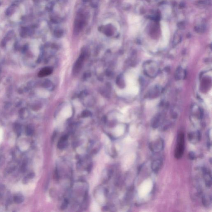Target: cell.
<instances>
[{
  "instance_id": "obj_19",
  "label": "cell",
  "mask_w": 212,
  "mask_h": 212,
  "mask_svg": "<svg viewBox=\"0 0 212 212\" xmlns=\"http://www.w3.org/2000/svg\"><path fill=\"white\" fill-rule=\"evenodd\" d=\"M26 132L28 135H31L33 133V128L31 126H29L27 127L26 130Z\"/></svg>"
},
{
  "instance_id": "obj_4",
  "label": "cell",
  "mask_w": 212,
  "mask_h": 212,
  "mask_svg": "<svg viewBox=\"0 0 212 212\" xmlns=\"http://www.w3.org/2000/svg\"><path fill=\"white\" fill-rule=\"evenodd\" d=\"M203 171L205 185L207 187H211L212 185V177L211 171L210 170L206 168H204L203 170Z\"/></svg>"
},
{
  "instance_id": "obj_16",
  "label": "cell",
  "mask_w": 212,
  "mask_h": 212,
  "mask_svg": "<svg viewBox=\"0 0 212 212\" xmlns=\"http://www.w3.org/2000/svg\"><path fill=\"white\" fill-rule=\"evenodd\" d=\"M23 200L24 198L21 195H17L14 198V201L16 203H21Z\"/></svg>"
},
{
  "instance_id": "obj_11",
  "label": "cell",
  "mask_w": 212,
  "mask_h": 212,
  "mask_svg": "<svg viewBox=\"0 0 212 212\" xmlns=\"http://www.w3.org/2000/svg\"><path fill=\"white\" fill-rule=\"evenodd\" d=\"M160 116H156L152 120V121L151 122V126L154 128H158L160 125Z\"/></svg>"
},
{
  "instance_id": "obj_26",
  "label": "cell",
  "mask_w": 212,
  "mask_h": 212,
  "mask_svg": "<svg viewBox=\"0 0 212 212\" xmlns=\"http://www.w3.org/2000/svg\"><path fill=\"white\" fill-rule=\"evenodd\" d=\"M1 1H0V5H1Z\"/></svg>"
},
{
  "instance_id": "obj_23",
  "label": "cell",
  "mask_w": 212,
  "mask_h": 212,
  "mask_svg": "<svg viewBox=\"0 0 212 212\" xmlns=\"http://www.w3.org/2000/svg\"><path fill=\"white\" fill-rule=\"evenodd\" d=\"M67 204H68V201L66 200H65L64 201V203L62 205V207H61L63 209H65L67 207Z\"/></svg>"
},
{
  "instance_id": "obj_18",
  "label": "cell",
  "mask_w": 212,
  "mask_h": 212,
  "mask_svg": "<svg viewBox=\"0 0 212 212\" xmlns=\"http://www.w3.org/2000/svg\"><path fill=\"white\" fill-rule=\"evenodd\" d=\"M92 113L90 111L88 110H85L82 112V116L83 117H87L90 116Z\"/></svg>"
},
{
  "instance_id": "obj_17",
  "label": "cell",
  "mask_w": 212,
  "mask_h": 212,
  "mask_svg": "<svg viewBox=\"0 0 212 212\" xmlns=\"http://www.w3.org/2000/svg\"><path fill=\"white\" fill-rule=\"evenodd\" d=\"M140 21V18L136 16H132L130 19V21L132 23H136Z\"/></svg>"
},
{
  "instance_id": "obj_7",
  "label": "cell",
  "mask_w": 212,
  "mask_h": 212,
  "mask_svg": "<svg viewBox=\"0 0 212 212\" xmlns=\"http://www.w3.org/2000/svg\"><path fill=\"white\" fill-rule=\"evenodd\" d=\"M163 163V160L161 158L153 160L151 163V167L152 171L155 173L157 172L161 168Z\"/></svg>"
},
{
  "instance_id": "obj_22",
  "label": "cell",
  "mask_w": 212,
  "mask_h": 212,
  "mask_svg": "<svg viewBox=\"0 0 212 212\" xmlns=\"http://www.w3.org/2000/svg\"><path fill=\"white\" fill-rule=\"evenodd\" d=\"M51 83L49 81H46L44 83V87L45 88H49V87L51 86Z\"/></svg>"
},
{
  "instance_id": "obj_3",
  "label": "cell",
  "mask_w": 212,
  "mask_h": 212,
  "mask_svg": "<svg viewBox=\"0 0 212 212\" xmlns=\"http://www.w3.org/2000/svg\"><path fill=\"white\" fill-rule=\"evenodd\" d=\"M164 142L161 138H159L152 141L149 144V148L154 153H159L164 148Z\"/></svg>"
},
{
  "instance_id": "obj_8",
  "label": "cell",
  "mask_w": 212,
  "mask_h": 212,
  "mask_svg": "<svg viewBox=\"0 0 212 212\" xmlns=\"http://www.w3.org/2000/svg\"><path fill=\"white\" fill-rule=\"evenodd\" d=\"M53 69L51 67H45L42 68V70L39 71L38 73V77L40 78L46 77L49 76L52 73Z\"/></svg>"
},
{
  "instance_id": "obj_1",
  "label": "cell",
  "mask_w": 212,
  "mask_h": 212,
  "mask_svg": "<svg viewBox=\"0 0 212 212\" xmlns=\"http://www.w3.org/2000/svg\"><path fill=\"white\" fill-rule=\"evenodd\" d=\"M185 148L184 134L180 132L178 135L177 140V145L174 152V156L177 159L181 158L184 153Z\"/></svg>"
},
{
  "instance_id": "obj_21",
  "label": "cell",
  "mask_w": 212,
  "mask_h": 212,
  "mask_svg": "<svg viewBox=\"0 0 212 212\" xmlns=\"http://www.w3.org/2000/svg\"><path fill=\"white\" fill-rule=\"evenodd\" d=\"M53 6H54L53 3H50L48 4L47 5L46 8H47V9L48 11H51V10H52L53 8L54 7Z\"/></svg>"
},
{
  "instance_id": "obj_14",
  "label": "cell",
  "mask_w": 212,
  "mask_h": 212,
  "mask_svg": "<svg viewBox=\"0 0 212 212\" xmlns=\"http://www.w3.org/2000/svg\"><path fill=\"white\" fill-rule=\"evenodd\" d=\"M183 70L182 69V68L179 67L177 68L176 71L175 73V78L177 80H180V79L182 78V71Z\"/></svg>"
},
{
  "instance_id": "obj_5",
  "label": "cell",
  "mask_w": 212,
  "mask_h": 212,
  "mask_svg": "<svg viewBox=\"0 0 212 212\" xmlns=\"http://www.w3.org/2000/svg\"><path fill=\"white\" fill-rule=\"evenodd\" d=\"M201 138V134L199 131L189 133L188 134V139L190 142L192 143H196L200 141Z\"/></svg>"
},
{
  "instance_id": "obj_24",
  "label": "cell",
  "mask_w": 212,
  "mask_h": 212,
  "mask_svg": "<svg viewBox=\"0 0 212 212\" xmlns=\"http://www.w3.org/2000/svg\"><path fill=\"white\" fill-rule=\"evenodd\" d=\"M33 0L35 3H38V2L40 0Z\"/></svg>"
},
{
  "instance_id": "obj_2",
  "label": "cell",
  "mask_w": 212,
  "mask_h": 212,
  "mask_svg": "<svg viewBox=\"0 0 212 212\" xmlns=\"http://www.w3.org/2000/svg\"><path fill=\"white\" fill-rule=\"evenodd\" d=\"M144 72L145 74H147L149 76L153 77L157 75L158 72V66L156 63L153 61H148L145 63Z\"/></svg>"
},
{
  "instance_id": "obj_15",
  "label": "cell",
  "mask_w": 212,
  "mask_h": 212,
  "mask_svg": "<svg viewBox=\"0 0 212 212\" xmlns=\"http://www.w3.org/2000/svg\"><path fill=\"white\" fill-rule=\"evenodd\" d=\"M64 34V31L61 29H56L54 32V35L56 37L59 38L62 36Z\"/></svg>"
},
{
  "instance_id": "obj_9",
  "label": "cell",
  "mask_w": 212,
  "mask_h": 212,
  "mask_svg": "<svg viewBox=\"0 0 212 212\" xmlns=\"http://www.w3.org/2000/svg\"><path fill=\"white\" fill-rule=\"evenodd\" d=\"M15 35V32L13 30L9 31L6 34V36L3 39L2 42V45L3 46H4L6 45L7 41H9V40L11 39L13 36Z\"/></svg>"
},
{
  "instance_id": "obj_25",
  "label": "cell",
  "mask_w": 212,
  "mask_h": 212,
  "mask_svg": "<svg viewBox=\"0 0 212 212\" xmlns=\"http://www.w3.org/2000/svg\"><path fill=\"white\" fill-rule=\"evenodd\" d=\"M85 2H87L88 1V0H83Z\"/></svg>"
},
{
  "instance_id": "obj_12",
  "label": "cell",
  "mask_w": 212,
  "mask_h": 212,
  "mask_svg": "<svg viewBox=\"0 0 212 212\" xmlns=\"http://www.w3.org/2000/svg\"><path fill=\"white\" fill-rule=\"evenodd\" d=\"M16 7L17 6L16 5H15L13 3L11 6L8 7L6 10V15L7 16H10L12 15L15 11Z\"/></svg>"
},
{
  "instance_id": "obj_20",
  "label": "cell",
  "mask_w": 212,
  "mask_h": 212,
  "mask_svg": "<svg viewBox=\"0 0 212 212\" xmlns=\"http://www.w3.org/2000/svg\"><path fill=\"white\" fill-rule=\"evenodd\" d=\"M189 158L191 160H193L196 158V155L193 152H190L189 153Z\"/></svg>"
},
{
  "instance_id": "obj_6",
  "label": "cell",
  "mask_w": 212,
  "mask_h": 212,
  "mask_svg": "<svg viewBox=\"0 0 212 212\" xmlns=\"http://www.w3.org/2000/svg\"><path fill=\"white\" fill-rule=\"evenodd\" d=\"M85 57L83 54H82L80 56L78 59H77L73 69V72L74 74H76L80 72L83 66V62L84 61Z\"/></svg>"
},
{
  "instance_id": "obj_10",
  "label": "cell",
  "mask_w": 212,
  "mask_h": 212,
  "mask_svg": "<svg viewBox=\"0 0 212 212\" xmlns=\"http://www.w3.org/2000/svg\"><path fill=\"white\" fill-rule=\"evenodd\" d=\"M202 203L205 207H208L211 205L212 203L211 196L209 195H204L202 198Z\"/></svg>"
},
{
  "instance_id": "obj_13",
  "label": "cell",
  "mask_w": 212,
  "mask_h": 212,
  "mask_svg": "<svg viewBox=\"0 0 212 212\" xmlns=\"http://www.w3.org/2000/svg\"><path fill=\"white\" fill-rule=\"evenodd\" d=\"M116 84L120 87H123L124 85V80L122 75L118 76L116 80Z\"/></svg>"
}]
</instances>
